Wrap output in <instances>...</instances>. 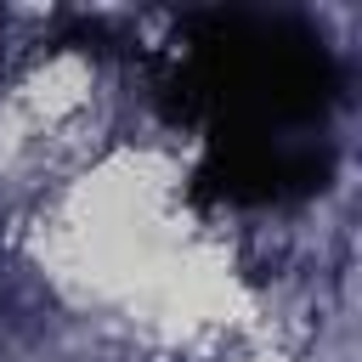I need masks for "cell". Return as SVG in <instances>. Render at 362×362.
<instances>
[{
    "mask_svg": "<svg viewBox=\"0 0 362 362\" xmlns=\"http://www.w3.org/2000/svg\"><path fill=\"white\" fill-rule=\"evenodd\" d=\"M334 96L322 40L266 17H209L181 68V107L215 119V141L277 136L317 119Z\"/></svg>",
    "mask_w": 362,
    "mask_h": 362,
    "instance_id": "cell-1",
    "label": "cell"
},
{
    "mask_svg": "<svg viewBox=\"0 0 362 362\" xmlns=\"http://www.w3.org/2000/svg\"><path fill=\"white\" fill-rule=\"evenodd\" d=\"M328 158L317 147H300L288 136H249V141H215L204 181H215L221 198L232 204H266V198H288V192H311L322 187Z\"/></svg>",
    "mask_w": 362,
    "mask_h": 362,
    "instance_id": "cell-2",
    "label": "cell"
}]
</instances>
